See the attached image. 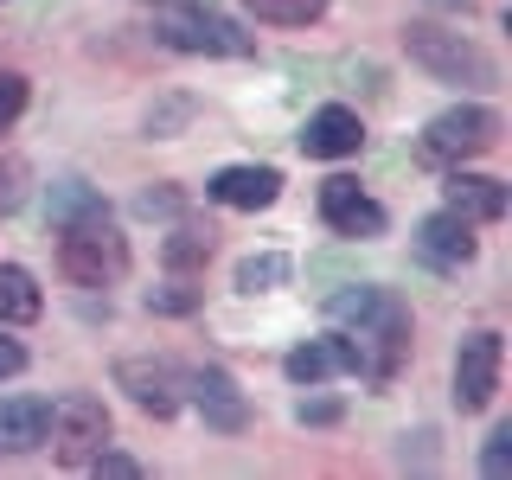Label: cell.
Here are the masks:
<instances>
[{
  "mask_svg": "<svg viewBox=\"0 0 512 480\" xmlns=\"http://www.w3.org/2000/svg\"><path fill=\"white\" fill-rule=\"evenodd\" d=\"M327 314L352 327V352H359V372L372 384H391L397 365L410 359V308L391 288H340L327 301Z\"/></svg>",
  "mask_w": 512,
  "mask_h": 480,
  "instance_id": "cell-1",
  "label": "cell"
},
{
  "mask_svg": "<svg viewBox=\"0 0 512 480\" xmlns=\"http://www.w3.org/2000/svg\"><path fill=\"white\" fill-rule=\"evenodd\" d=\"M58 269L77 288H109V282L128 276V237L103 212V199L71 212V218H58Z\"/></svg>",
  "mask_w": 512,
  "mask_h": 480,
  "instance_id": "cell-2",
  "label": "cell"
},
{
  "mask_svg": "<svg viewBox=\"0 0 512 480\" xmlns=\"http://www.w3.org/2000/svg\"><path fill=\"white\" fill-rule=\"evenodd\" d=\"M404 52L423 64L429 77H442V84H468V90H493L500 84V64H493L468 32L455 26H436V20H410L404 32Z\"/></svg>",
  "mask_w": 512,
  "mask_h": 480,
  "instance_id": "cell-3",
  "label": "cell"
},
{
  "mask_svg": "<svg viewBox=\"0 0 512 480\" xmlns=\"http://www.w3.org/2000/svg\"><path fill=\"white\" fill-rule=\"evenodd\" d=\"M45 442H52V455L64 461V468H90V455L109 442L103 397H90V391L58 397V404H52V423H45Z\"/></svg>",
  "mask_w": 512,
  "mask_h": 480,
  "instance_id": "cell-4",
  "label": "cell"
},
{
  "mask_svg": "<svg viewBox=\"0 0 512 480\" xmlns=\"http://www.w3.org/2000/svg\"><path fill=\"white\" fill-rule=\"evenodd\" d=\"M160 39H167L173 52H205V58H250L256 52V39L244 26H231L224 13H212V0H205V7L160 13Z\"/></svg>",
  "mask_w": 512,
  "mask_h": 480,
  "instance_id": "cell-5",
  "label": "cell"
},
{
  "mask_svg": "<svg viewBox=\"0 0 512 480\" xmlns=\"http://www.w3.org/2000/svg\"><path fill=\"white\" fill-rule=\"evenodd\" d=\"M493 141H500V116L480 109V103H461V109H442V116L423 128V160H436V167H461V160L487 154Z\"/></svg>",
  "mask_w": 512,
  "mask_h": 480,
  "instance_id": "cell-6",
  "label": "cell"
},
{
  "mask_svg": "<svg viewBox=\"0 0 512 480\" xmlns=\"http://www.w3.org/2000/svg\"><path fill=\"white\" fill-rule=\"evenodd\" d=\"M500 365H506L500 333H474V340H461V352H455V404L468 416L493 404V391H500Z\"/></svg>",
  "mask_w": 512,
  "mask_h": 480,
  "instance_id": "cell-7",
  "label": "cell"
},
{
  "mask_svg": "<svg viewBox=\"0 0 512 480\" xmlns=\"http://www.w3.org/2000/svg\"><path fill=\"white\" fill-rule=\"evenodd\" d=\"M320 218L340 237H384V205H372L359 192V180H346V173H333V180L320 186Z\"/></svg>",
  "mask_w": 512,
  "mask_h": 480,
  "instance_id": "cell-8",
  "label": "cell"
},
{
  "mask_svg": "<svg viewBox=\"0 0 512 480\" xmlns=\"http://www.w3.org/2000/svg\"><path fill=\"white\" fill-rule=\"evenodd\" d=\"M192 404H199L205 429H218V436H237V429L250 423V404H244V391H237V378L224 372V365H205V372L192 378Z\"/></svg>",
  "mask_w": 512,
  "mask_h": 480,
  "instance_id": "cell-9",
  "label": "cell"
},
{
  "mask_svg": "<svg viewBox=\"0 0 512 480\" xmlns=\"http://www.w3.org/2000/svg\"><path fill=\"white\" fill-rule=\"evenodd\" d=\"M359 141H365V128L346 103L314 109L308 128H301V154H314V160H346V154H359Z\"/></svg>",
  "mask_w": 512,
  "mask_h": 480,
  "instance_id": "cell-10",
  "label": "cell"
},
{
  "mask_svg": "<svg viewBox=\"0 0 512 480\" xmlns=\"http://www.w3.org/2000/svg\"><path fill=\"white\" fill-rule=\"evenodd\" d=\"M205 192H212L218 205H231V212H263V205H276L282 173L276 167H218Z\"/></svg>",
  "mask_w": 512,
  "mask_h": 480,
  "instance_id": "cell-11",
  "label": "cell"
},
{
  "mask_svg": "<svg viewBox=\"0 0 512 480\" xmlns=\"http://www.w3.org/2000/svg\"><path fill=\"white\" fill-rule=\"evenodd\" d=\"M116 378H122V391L135 397L148 416H173L180 410V372H173L167 359H154V365H141V359H122L116 365Z\"/></svg>",
  "mask_w": 512,
  "mask_h": 480,
  "instance_id": "cell-12",
  "label": "cell"
},
{
  "mask_svg": "<svg viewBox=\"0 0 512 480\" xmlns=\"http://www.w3.org/2000/svg\"><path fill=\"white\" fill-rule=\"evenodd\" d=\"M282 372L314 391V384H327V378L359 372V352H352V340H308V346H295V352L282 359Z\"/></svg>",
  "mask_w": 512,
  "mask_h": 480,
  "instance_id": "cell-13",
  "label": "cell"
},
{
  "mask_svg": "<svg viewBox=\"0 0 512 480\" xmlns=\"http://www.w3.org/2000/svg\"><path fill=\"white\" fill-rule=\"evenodd\" d=\"M442 199H448V212L455 218H468V224H493V218H506V186L500 180H487V173H448V186H442Z\"/></svg>",
  "mask_w": 512,
  "mask_h": 480,
  "instance_id": "cell-14",
  "label": "cell"
},
{
  "mask_svg": "<svg viewBox=\"0 0 512 480\" xmlns=\"http://www.w3.org/2000/svg\"><path fill=\"white\" fill-rule=\"evenodd\" d=\"M416 250L442 269H461V263H474V224L455 212H436V218L416 224Z\"/></svg>",
  "mask_w": 512,
  "mask_h": 480,
  "instance_id": "cell-15",
  "label": "cell"
},
{
  "mask_svg": "<svg viewBox=\"0 0 512 480\" xmlns=\"http://www.w3.org/2000/svg\"><path fill=\"white\" fill-rule=\"evenodd\" d=\"M45 423H52V404H45V397H7V404H0V455L39 448Z\"/></svg>",
  "mask_w": 512,
  "mask_h": 480,
  "instance_id": "cell-16",
  "label": "cell"
},
{
  "mask_svg": "<svg viewBox=\"0 0 512 480\" xmlns=\"http://www.w3.org/2000/svg\"><path fill=\"white\" fill-rule=\"evenodd\" d=\"M39 308V282L20 263H0V327H26V320H39Z\"/></svg>",
  "mask_w": 512,
  "mask_h": 480,
  "instance_id": "cell-17",
  "label": "cell"
},
{
  "mask_svg": "<svg viewBox=\"0 0 512 480\" xmlns=\"http://www.w3.org/2000/svg\"><path fill=\"white\" fill-rule=\"evenodd\" d=\"M160 256H167L173 276H192V269L212 263V231H199V224H173V237L160 244Z\"/></svg>",
  "mask_w": 512,
  "mask_h": 480,
  "instance_id": "cell-18",
  "label": "cell"
},
{
  "mask_svg": "<svg viewBox=\"0 0 512 480\" xmlns=\"http://www.w3.org/2000/svg\"><path fill=\"white\" fill-rule=\"evenodd\" d=\"M288 276H295V263H288V256H244V263H237V288H244V295H269V288H282Z\"/></svg>",
  "mask_w": 512,
  "mask_h": 480,
  "instance_id": "cell-19",
  "label": "cell"
},
{
  "mask_svg": "<svg viewBox=\"0 0 512 480\" xmlns=\"http://www.w3.org/2000/svg\"><path fill=\"white\" fill-rule=\"evenodd\" d=\"M244 7L256 13L263 26H308L327 13V0H244Z\"/></svg>",
  "mask_w": 512,
  "mask_h": 480,
  "instance_id": "cell-20",
  "label": "cell"
},
{
  "mask_svg": "<svg viewBox=\"0 0 512 480\" xmlns=\"http://www.w3.org/2000/svg\"><path fill=\"white\" fill-rule=\"evenodd\" d=\"M480 474H487V480H506L512 474V423H500L487 436V448H480Z\"/></svg>",
  "mask_w": 512,
  "mask_h": 480,
  "instance_id": "cell-21",
  "label": "cell"
},
{
  "mask_svg": "<svg viewBox=\"0 0 512 480\" xmlns=\"http://www.w3.org/2000/svg\"><path fill=\"white\" fill-rule=\"evenodd\" d=\"M20 109H26V77L20 71H0V135L20 122Z\"/></svg>",
  "mask_w": 512,
  "mask_h": 480,
  "instance_id": "cell-22",
  "label": "cell"
},
{
  "mask_svg": "<svg viewBox=\"0 0 512 480\" xmlns=\"http://www.w3.org/2000/svg\"><path fill=\"white\" fill-rule=\"evenodd\" d=\"M148 308L154 314H192V308H199V288H180V282H173V288H148Z\"/></svg>",
  "mask_w": 512,
  "mask_h": 480,
  "instance_id": "cell-23",
  "label": "cell"
},
{
  "mask_svg": "<svg viewBox=\"0 0 512 480\" xmlns=\"http://www.w3.org/2000/svg\"><path fill=\"white\" fill-rule=\"evenodd\" d=\"M20 199H26V167L20 160H0V212H13Z\"/></svg>",
  "mask_w": 512,
  "mask_h": 480,
  "instance_id": "cell-24",
  "label": "cell"
},
{
  "mask_svg": "<svg viewBox=\"0 0 512 480\" xmlns=\"http://www.w3.org/2000/svg\"><path fill=\"white\" fill-rule=\"evenodd\" d=\"M135 212L141 218H173V212H180V192H173V186H154V192H141V199H135Z\"/></svg>",
  "mask_w": 512,
  "mask_h": 480,
  "instance_id": "cell-25",
  "label": "cell"
},
{
  "mask_svg": "<svg viewBox=\"0 0 512 480\" xmlns=\"http://www.w3.org/2000/svg\"><path fill=\"white\" fill-rule=\"evenodd\" d=\"M90 468H96V474H122V480H135V474H141V461H128L122 448H96Z\"/></svg>",
  "mask_w": 512,
  "mask_h": 480,
  "instance_id": "cell-26",
  "label": "cell"
},
{
  "mask_svg": "<svg viewBox=\"0 0 512 480\" xmlns=\"http://www.w3.org/2000/svg\"><path fill=\"white\" fill-rule=\"evenodd\" d=\"M186 116H192V96H173L167 109H154V116H148V128H154V135H167V128H180Z\"/></svg>",
  "mask_w": 512,
  "mask_h": 480,
  "instance_id": "cell-27",
  "label": "cell"
},
{
  "mask_svg": "<svg viewBox=\"0 0 512 480\" xmlns=\"http://www.w3.org/2000/svg\"><path fill=\"white\" fill-rule=\"evenodd\" d=\"M301 423H333V416H340V404H333V397H301Z\"/></svg>",
  "mask_w": 512,
  "mask_h": 480,
  "instance_id": "cell-28",
  "label": "cell"
},
{
  "mask_svg": "<svg viewBox=\"0 0 512 480\" xmlns=\"http://www.w3.org/2000/svg\"><path fill=\"white\" fill-rule=\"evenodd\" d=\"M13 372H26V346L0 333V378H13Z\"/></svg>",
  "mask_w": 512,
  "mask_h": 480,
  "instance_id": "cell-29",
  "label": "cell"
},
{
  "mask_svg": "<svg viewBox=\"0 0 512 480\" xmlns=\"http://www.w3.org/2000/svg\"><path fill=\"white\" fill-rule=\"evenodd\" d=\"M173 7H205V0H154V13H173Z\"/></svg>",
  "mask_w": 512,
  "mask_h": 480,
  "instance_id": "cell-30",
  "label": "cell"
}]
</instances>
